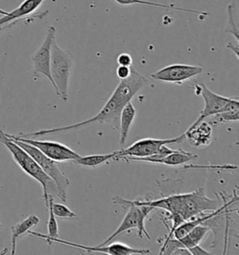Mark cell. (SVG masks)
Listing matches in <instances>:
<instances>
[{"label": "cell", "mask_w": 239, "mask_h": 255, "mask_svg": "<svg viewBox=\"0 0 239 255\" xmlns=\"http://www.w3.org/2000/svg\"><path fill=\"white\" fill-rule=\"evenodd\" d=\"M132 68L131 67H124V66H119L116 70V74L118 76L120 80H124L131 75Z\"/></svg>", "instance_id": "24"}, {"label": "cell", "mask_w": 239, "mask_h": 255, "mask_svg": "<svg viewBox=\"0 0 239 255\" xmlns=\"http://www.w3.org/2000/svg\"><path fill=\"white\" fill-rule=\"evenodd\" d=\"M117 63L119 66H124V67H132L133 64V58L129 53H120L118 58Z\"/></svg>", "instance_id": "23"}, {"label": "cell", "mask_w": 239, "mask_h": 255, "mask_svg": "<svg viewBox=\"0 0 239 255\" xmlns=\"http://www.w3.org/2000/svg\"><path fill=\"white\" fill-rule=\"evenodd\" d=\"M55 27L52 25L48 26L47 35L43 43L31 56L34 74H41L45 76L50 81V83H52V86L53 81L51 75V53L52 42L55 39Z\"/></svg>", "instance_id": "8"}, {"label": "cell", "mask_w": 239, "mask_h": 255, "mask_svg": "<svg viewBox=\"0 0 239 255\" xmlns=\"http://www.w3.org/2000/svg\"><path fill=\"white\" fill-rule=\"evenodd\" d=\"M40 222L39 218L37 215L31 214L29 216L25 218L21 222L17 223L16 225L10 227L11 231V255H15L16 253V245H17V240L22 237V235L27 234L29 230H31L32 227L38 225Z\"/></svg>", "instance_id": "16"}, {"label": "cell", "mask_w": 239, "mask_h": 255, "mask_svg": "<svg viewBox=\"0 0 239 255\" xmlns=\"http://www.w3.org/2000/svg\"><path fill=\"white\" fill-rule=\"evenodd\" d=\"M44 1L45 0H23L19 7L14 8L12 11H9L7 15L2 16L0 18V30L9 27L13 23L25 20L29 17L43 18L48 13V11L40 14H35L34 16L32 14L44 3Z\"/></svg>", "instance_id": "11"}, {"label": "cell", "mask_w": 239, "mask_h": 255, "mask_svg": "<svg viewBox=\"0 0 239 255\" xmlns=\"http://www.w3.org/2000/svg\"><path fill=\"white\" fill-rule=\"evenodd\" d=\"M196 88H198L199 93L205 101V107L200 113V116L190 127V128H194L199 123H201L207 118L217 113H223L225 111H231V110H239V102L238 98H226V97L220 96L216 93L209 90V88L206 86V84L204 83H202L200 85H196Z\"/></svg>", "instance_id": "5"}, {"label": "cell", "mask_w": 239, "mask_h": 255, "mask_svg": "<svg viewBox=\"0 0 239 255\" xmlns=\"http://www.w3.org/2000/svg\"><path fill=\"white\" fill-rule=\"evenodd\" d=\"M115 151L108 154H94V155H87V156H80L78 159L73 161V163L77 165L94 168L99 165H103L110 160H113L115 156Z\"/></svg>", "instance_id": "19"}, {"label": "cell", "mask_w": 239, "mask_h": 255, "mask_svg": "<svg viewBox=\"0 0 239 255\" xmlns=\"http://www.w3.org/2000/svg\"><path fill=\"white\" fill-rule=\"evenodd\" d=\"M197 158L196 154H194L192 152L185 151L183 150H175L170 154L166 155L160 159H150L147 157H129V156H124L121 157L120 160H124L127 162L130 161H140V162H148V163H152V164H160V165H181L187 164Z\"/></svg>", "instance_id": "13"}, {"label": "cell", "mask_w": 239, "mask_h": 255, "mask_svg": "<svg viewBox=\"0 0 239 255\" xmlns=\"http://www.w3.org/2000/svg\"><path fill=\"white\" fill-rule=\"evenodd\" d=\"M49 244L52 243H60V244H65L71 247L78 248L86 251L87 253H99V254H107V255H149L150 254L149 250L146 249H134V248L130 247L126 244L120 243V242H115V243H109L105 246H85V245H81L78 243H73L69 242L67 240H60L59 238L57 239H44Z\"/></svg>", "instance_id": "10"}, {"label": "cell", "mask_w": 239, "mask_h": 255, "mask_svg": "<svg viewBox=\"0 0 239 255\" xmlns=\"http://www.w3.org/2000/svg\"><path fill=\"white\" fill-rule=\"evenodd\" d=\"M112 203L116 204V205H119L123 209H127L131 205L137 206V209H138V226L136 228L137 229V236H138V238H141V239L145 236L148 240H151L149 233L147 232V230L145 228V220L147 219L149 213L152 210H154L152 207H150L149 205L142 204L140 200H138V199L137 200H127V199H124V198L120 197V196H115L112 199Z\"/></svg>", "instance_id": "14"}, {"label": "cell", "mask_w": 239, "mask_h": 255, "mask_svg": "<svg viewBox=\"0 0 239 255\" xmlns=\"http://www.w3.org/2000/svg\"><path fill=\"white\" fill-rule=\"evenodd\" d=\"M228 27L229 28H226V33H233L236 39L239 41V29H238V26L237 24L235 23L234 21V17H233V6L231 4L228 6Z\"/></svg>", "instance_id": "22"}, {"label": "cell", "mask_w": 239, "mask_h": 255, "mask_svg": "<svg viewBox=\"0 0 239 255\" xmlns=\"http://www.w3.org/2000/svg\"><path fill=\"white\" fill-rule=\"evenodd\" d=\"M203 68L199 66H191L184 64H174L161 68L151 75L153 80L164 83L182 84L184 82L200 75Z\"/></svg>", "instance_id": "9"}, {"label": "cell", "mask_w": 239, "mask_h": 255, "mask_svg": "<svg viewBox=\"0 0 239 255\" xmlns=\"http://www.w3.org/2000/svg\"><path fill=\"white\" fill-rule=\"evenodd\" d=\"M7 13H8V11H6V10H4V9H1V8H0V15H7Z\"/></svg>", "instance_id": "26"}, {"label": "cell", "mask_w": 239, "mask_h": 255, "mask_svg": "<svg viewBox=\"0 0 239 255\" xmlns=\"http://www.w3.org/2000/svg\"><path fill=\"white\" fill-rule=\"evenodd\" d=\"M2 226H3V225H2V224H1V223H0V228H1V227H2Z\"/></svg>", "instance_id": "27"}, {"label": "cell", "mask_w": 239, "mask_h": 255, "mask_svg": "<svg viewBox=\"0 0 239 255\" xmlns=\"http://www.w3.org/2000/svg\"><path fill=\"white\" fill-rule=\"evenodd\" d=\"M148 83L149 81L144 76L140 74L136 69L132 68L131 75L124 80H120L118 86L113 92L112 97L107 101V103L101 109V111L97 113V115H95L94 117L67 127L44 129L33 133H21L16 135L21 137H35L39 135L54 134L86 128L90 125L97 123L108 124L115 130H119L120 115L121 113V110Z\"/></svg>", "instance_id": "1"}, {"label": "cell", "mask_w": 239, "mask_h": 255, "mask_svg": "<svg viewBox=\"0 0 239 255\" xmlns=\"http://www.w3.org/2000/svg\"><path fill=\"white\" fill-rule=\"evenodd\" d=\"M6 135H7V133ZM8 136V135H7ZM10 137V136H8ZM16 144H18L22 149L28 152L34 160L37 162L39 166L42 168L50 179L52 180L54 186L57 190V194L60 197V199L63 202H66L67 198V189L69 187V180L65 176V174L60 170L57 162L53 161L51 158L47 157L45 154H43L40 150L37 149L36 147L30 145L28 143L22 142L20 140L14 139L10 137Z\"/></svg>", "instance_id": "4"}, {"label": "cell", "mask_w": 239, "mask_h": 255, "mask_svg": "<svg viewBox=\"0 0 239 255\" xmlns=\"http://www.w3.org/2000/svg\"><path fill=\"white\" fill-rule=\"evenodd\" d=\"M49 204L52 207V212L55 215V217L61 218V219L77 218V214L74 213L69 208H67L66 205L53 202V197L51 195H49Z\"/></svg>", "instance_id": "21"}, {"label": "cell", "mask_w": 239, "mask_h": 255, "mask_svg": "<svg viewBox=\"0 0 239 255\" xmlns=\"http://www.w3.org/2000/svg\"><path fill=\"white\" fill-rule=\"evenodd\" d=\"M185 140V133L173 138H142L134 144L129 146L126 149L115 151V156L113 160L119 161L120 159L124 156L129 157H151L157 154L159 150L164 145L176 144L183 142Z\"/></svg>", "instance_id": "6"}, {"label": "cell", "mask_w": 239, "mask_h": 255, "mask_svg": "<svg viewBox=\"0 0 239 255\" xmlns=\"http://www.w3.org/2000/svg\"><path fill=\"white\" fill-rule=\"evenodd\" d=\"M0 142L7 147V150H9V152L11 153V156L13 158L15 163L22 168V171L26 173L34 180H37V182L41 185L43 190L45 205L46 207H48L49 195H50L48 192V188H49V184L52 182L50 177L42 170V168L39 166L28 152H26L18 144H16L2 130H0Z\"/></svg>", "instance_id": "2"}, {"label": "cell", "mask_w": 239, "mask_h": 255, "mask_svg": "<svg viewBox=\"0 0 239 255\" xmlns=\"http://www.w3.org/2000/svg\"><path fill=\"white\" fill-rule=\"evenodd\" d=\"M208 123L211 126H216L219 124H225L229 122H238L239 120V110L225 111L223 113H217L209 117Z\"/></svg>", "instance_id": "20"}, {"label": "cell", "mask_w": 239, "mask_h": 255, "mask_svg": "<svg viewBox=\"0 0 239 255\" xmlns=\"http://www.w3.org/2000/svg\"><path fill=\"white\" fill-rule=\"evenodd\" d=\"M212 126L206 121H203L194 128H189L185 133V139L194 148H206L212 141Z\"/></svg>", "instance_id": "12"}, {"label": "cell", "mask_w": 239, "mask_h": 255, "mask_svg": "<svg viewBox=\"0 0 239 255\" xmlns=\"http://www.w3.org/2000/svg\"><path fill=\"white\" fill-rule=\"evenodd\" d=\"M73 66L74 59L72 54L61 49L54 39L51 53V75L54 91L64 101L68 99V83Z\"/></svg>", "instance_id": "3"}, {"label": "cell", "mask_w": 239, "mask_h": 255, "mask_svg": "<svg viewBox=\"0 0 239 255\" xmlns=\"http://www.w3.org/2000/svg\"><path fill=\"white\" fill-rule=\"evenodd\" d=\"M135 118V109L132 102H128L121 110L120 115V142L123 145L126 141L130 128Z\"/></svg>", "instance_id": "17"}, {"label": "cell", "mask_w": 239, "mask_h": 255, "mask_svg": "<svg viewBox=\"0 0 239 255\" xmlns=\"http://www.w3.org/2000/svg\"><path fill=\"white\" fill-rule=\"evenodd\" d=\"M187 251H188V254H189V255H211L209 252L206 251L205 249H203L200 245H196V246H194V247L190 248V249H188Z\"/></svg>", "instance_id": "25"}, {"label": "cell", "mask_w": 239, "mask_h": 255, "mask_svg": "<svg viewBox=\"0 0 239 255\" xmlns=\"http://www.w3.org/2000/svg\"><path fill=\"white\" fill-rule=\"evenodd\" d=\"M127 209H128V211H127L124 218H123L122 222L119 225V227L113 232L112 236H110L107 240H105L103 243H101L98 246H105V245L112 242L113 240H115L116 238H118L121 234L128 232L131 229H134V228L136 229L137 228V226H138V209H137V206L131 205Z\"/></svg>", "instance_id": "15"}, {"label": "cell", "mask_w": 239, "mask_h": 255, "mask_svg": "<svg viewBox=\"0 0 239 255\" xmlns=\"http://www.w3.org/2000/svg\"><path fill=\"white\" fill-rule=\"evenodd\" d=\"M7 135L14 139L20 140L22 142L28 143L30 145L36 147L47 157L51 158L55 162H67V161L73 162L74 160L81 156L79 153H77L72 149L67 147V145H64L62 143L47 141V140H36L33 137H21V136L10 135V134H7Z\"/></svg>", "instance_id": "7"}, {"label": "cell", "mask_w": 239, "mask_h": 255, "mask_svg": "<svg viewBox=\"0 0 239 255\" xmlns=\"http://www.w3.org/2000/svg\"><path fill=\"white\" fill-rule=\"evenodd\" d=\"M116 3L122 6H130V5H145V6H149V7H155V8H165V9H173V10H179L183 12H189V13H194V14H199L202 16L209 15V12L206 11H200V10H194V9H186V8H179L175 6L174 4H162V3H157V2H151V1H147V0H114Z\"/></svg>", "instance_id": "18"}]
</instances>
